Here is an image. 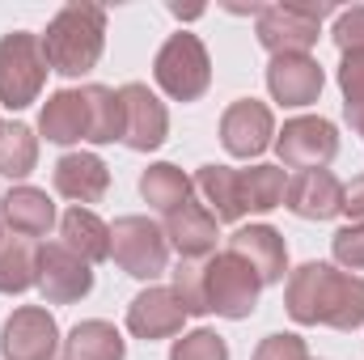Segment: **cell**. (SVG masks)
<instances>
[{
    "instance_id": "cell-3",
    "label": "cell",
    "mask_w": 364,
    "mask_h": 360,
    "mask_svg": "<svg viewBox=\"0 0 364 360\" xmlns=\"http://www.w3.org/2000/svg\"><path fill=\"white\" fill-rule=\"evenodd\" d=\"M106 47V9L97 4H64L47 34H43V55L60 77H85L97 68Z\"/></svg>"
},
{
    "instance_id": "cell-21",
    "label": "cell",
    "mask_w": 364,
    "mask_h": 360,
    "mask_svg": "<svg viewBox=\"0 0 364 360\" xmlns=\"http://www.w3.org/2000/svg\"><path fill=\"white\" fill-rule=\"evenodd\" d=\"M60 242L77 255V259H85V263H102V259H110V225L90 212V208H68L64 212V221H60Z\"/></svg>"
},
{
    "instance_id": "cell-5",
    "label": "cell",
    "mask_w": 364,
    "mask_h": 360,
    "mask_svg": "<svg viewBox=\"0 0 364 360\" xmlns=\"http://www.w3.org/2000/svg\"><path fill=\"white\" fill-rule=\"evenodd\" d=\"M47 55H43V38L30 30H13L0 38V102L9 110H21L30 102H38L43 81H47Z\"/></svg>"
},
{
    "instance_id": "cell-9",
    "label": "cell",
    "mask_w": 364,
    "mask_h": 360,
    "mask_svg": "<svg viewBox=\"0 0 364 360\" xmlns=\"http://www.w3.org/2000/svg\"><path fill=\"white\" fill-rule=\"evenodd\" d=\"M275 153L288 170H326L339 157V132L322 115H301L284 123V132L275 136Z\"/></svg>"
},
{
    "instance_id": "cell-8",
    "label": "cell",
    "mask_w": 364,
    "mask_h": 360,
    "mask_svg": "<svg viewBox=\"0 0 364 360\" xmlns=\"http://www.w3.org/2000/svg\"><path fill=\"white\" fill-rule=\"evenodd\" d=\"M110 259L136 280H157L170 263L166 229L149 216H119L110 225Z\"/></svg>"
},
{
    "instance_id": "cell-30",
    "label": "cell",
    "mask_w": 364,
    "mask_h": 360,
    "mask_svg": "<svg viewBox=\"0 0 364 360\" xmlns=\"http://www.w3.org/2000/svg\"><path fill=\"white\" fill-rule=\"evenodd\" d=\"M203 259H182L178 268H174V297H178L182 314H208L203 309Z\"/></svg>"
},
{
    "instance_id": "cell-17",
    "label": "cell",
    "mask_w": 364,
    "mask_h": 360,
    "mask_svg": "<svg viewBox=\"0 0 364 360\" xmlns=\"http://www.w3.org/2000/svg\"><path fill=\"white\" fill-rule=\"evenodd\" d=\"M182 305L178 297H174V288H144L132 305H127V331L136 335V339H170V335H178L182 331Z\"/></svg>"
},
{
    "instance_id": "cell-34",
    "label": "cell",
    "mask_w": 364,
    "mask_h": 360,
    "mask_svg": "<svg viewBox=\"0 0 364 360\" xmlns=\"http://www.w3.org/2000/svg\"><path fill=\"white\" fill-rule=\"evenodd\" d=\"M343 212L352 216V225H364V174L343 186Z\"/></svg>"
},
{
    "instance_id": "cell-20",
    "label": "cell",
    "mask_w": 364,
    "mask_h": 360,
    "mask_svg": "<svg viewBox=\"0 0 364 360\" xmlns=\"http://www.w3.org/2000/svg\"><path fill=\"white\" fill-rule=\"evenodd\" d=\"M0 221L13 229V238H43L55 225V203L47 199V191L38 186H13L0 199Z\"/></svg>"
},
{
    "instance_id": "cell-19",
    "label": "cell",
    "mask_w": 364,
    "mask_h": 360,
    "mask_svg": "<svg viewBox=\"0 0 364 360\" xmlns=\"http://www.w3.org/2000/svg\"><path fill=\"white\" fill-rule=\"evenodd\" d=\"M216 216L203 208V203H195V199H186L182 208L174 212H166V242L178 250L182 259H208L212 250H216Z\"/></svg>"
},
{
    "instance_id": "cell-29",
    "label": "cell",
    "mask_w": 364,
    "mask_h": 360,
    "mask_svg": "<svg viewBox=\"0 0 364 360\" xmlns=\"http://www.w3.org/2000/svg\"><path fill=\"white\" fill-rule=\"evenodd\" d=\"M170 360H229V344H225L216 331L203 327V331H191V335L174 339Z\"/></svg>"
},
{
    "instance_id": "cell-33",
    "label": "cell",
    "mask_w": 364,
    "mask_h": 360,
    "mask_svg": "<svg viewBox=\"0 0 364 360\" xmlns=\"http://www.w3.org/2000/svg\"><path fill=\"white\" fill-rule=\"evenodd\" d=\"M255 360H309V348L301 335H267L255 348Z\"/></svg>"
},
{
    "instance_id": "cell-16",
    "label": "cell",
    "mask_w": 364,
    "mask_h": 360,
    "mask_svg": "<svg viewBox=\"0 0 364 360\" xmlns=\"http://www.w3.org/2000/svg\"><path fill=\"white\" fill-rule=\"evenodd\" d=\"M229 250L242 263H250V271L263 284H279L284 271H288V246H284V238L275 233L272 225H242V229H233Z\"/></svg>"
},
{
    "instance_id": "cell-32",
    "label": "cell",
    "mask_w": 364,
    "mask_h": 360,
    "mask_svg": "<svg viewBox=\"0 0 364 360\" xmlns=\"http://www.w3.org/2000/svg\"><path fill=\"white\" fill-rule=\"evenodd\" d=\"M335 43H339L343 55H348V51H364V4L343 9V13L335 17Z\"/></svg>"
},
{
    "instance_id": "cell-35",
    "label": "cell",
    "mask_w": 364,
    "mask_h": 360,
    "mask_svg": "<svg viewBox=\"0 0 364 360\" xmlns=\"http://www.w3.org/2000/svg\"><path fill=\"white\" fill-rule=\"evenodd\" d=\"M0 225H4V221H0ZM0 238H4V233H0Z\"/></svg>"
},
{
    "instance_id": "cell-6",
    "label": "cell",
    "mask_w": 364,
    "mask_h": 360,
    "mask_svg": "<svg viewBox=\"0 0 364 360\" xmlns=\"http://www.w3.org/2000/svg\"><path fill=\"white\" fill-rule=\"evenodd\" d=\"M153 77L174 102L203 97L212 85V60H208V47L199 43V34H186V30L170 34L153 60Z\"/></svg>"
},
{
    "instance_id": "cell-28",
    "label": "cell",
    "mask_w": 364,
    "mask_h": 360,
    "mask_svg": "<svg viewBox=\"0 0 364 360\" xmlns=\"http://www.w3.org/2000/svg\"><path fill=\"white\" fill-rule=\"evenodd\" d=\"M339 90H343V115L352 132L364 140V51H348L339 64Z\"/></svg>"
},
{
    "instance_id": "cell-13",
    "label": "cell",
    "mask_w": 364,
    "mask_h": 360,
    "mask_svg": "<svg viewBox=\"0 0 364 360\" xmlns=\"http://www.w3.org/2000/svg\"><path fill=\"white\" fill-rule=\"evenodd\" d=\"M275 140V119L272 106L259 97H237L225 115H220V144L233 157H259Z\"/></svg>"
},
{
    "instance_id": "cell-12",
    "label": "cell",
    "mask_w": 364,
    "mask_h": 360,
    "mask_svg": "<svg viewBox=\"0 0 364 360\" xmlns=\"http://www.w3.org/2000/svg\"><path fill=\"white\" fill-rule=\"evenodd\" d=\"M119 102H123V144L136 149V153L161 149L166 136H170V115H166L161 97L149 85L132 81V85L119 90Z\"/></svg>"
},
{
    "instance_id": "cell-2",
    "label": "cell",
    "mask_w": 364,
    "mask_h": 360,
    "mask_svg": "<svg viewBox=\"0 0 364 360\" xmlns=\"http://www.w3.org/2000/svg\"><path fill=\"white\" fill-rule=\"evenodd\" d=\"M38 132L51 144H110L123 140V102L119 90L106 85H85V90H60L47 97L38 115Z\"/></svg>"
},
{
    "instance_id": "cell-15",
    "label": "cell",
    "mask_w": 364,
    "mask_h": 360,
    "mask_svg": "<svg viewBox=\"0 0 364 360\" xmlns=\"http://www.w3.org/2000/svg\"><path fill=\"white\" fill-rule=\"evenodd\" d=\"M322 85H326V77H322V64L314 55H272L267 90H272L275 102H284V106H309V102H318Z\"/></svg>"
},
{
    "instance_id": "cell-23",
    "label": "cell",
    "mask_w": 364,
    "mask_h": 360,
    "mask_svg": "<svg viewBox=\"0 0 364 360\" xmlns=\"http://www.w3.org/2000/svg\"><path fill=\"white\" fill-rule=\"evenodd\" d=\"M288 191V170L284 166H250L237 170V199H242V216L246 212H272L284 203Z\"/></svg>"
},
{
    "instance_id": "cell-24",
    "label": "cell",
    "mask_w": 364,
    "mask_h": 360,
    "mask_svg": "<svg viewBox=\"0 0 364 360\" xmlns=\"http://www.w3.org/2000/svg\"><path fill=\"white\" fill-rule=\"evenodd\" d=\"M191 191H195V182L186 179L178 166H170V162H157V166H149V170L140 174V195H144V203L157 208L161 216L174 212V208H182V203L191 199Z\"/></svg>"
},
{
    "instance_id": "cell-36",
    "label": "cell",
    "mask_w": 364,
    "mask_h": 360,
    "mask_svg": "<svg viewBox=\"0 0 364 360\" xmlns=\"http://www.w3.org/2000/svg\"><path fill=\"white\" fill-rule=\"evenodd\" d=\"M0 127H4V123H0Z\"/></svg>"
},
{
    "instance_id": "cell-1",
    "label": "cell",
    "mask_w": 364,
    "mask_h": 360,
    "mask_svg": "<svg viewBox=\"0 0 364 360\" xmlns=\"http://www.w3.org/2000/svg\"><path fill=\"white\" fill-rule=\"evenodd\" d=\"M288 318L301 327L356 331L364 322V280L331 263H301L284 288Z\"/></svg>"
},
{
    "instance_id": "cell-14",
    "label": "cell",
    "mask_w": 364,
    "mask_h": 360,
    "mask_svg": "<svg viewBox=\"0 0 364 360\" xmlns=\"http://www.w3.org/2000/svg\"><path fill=\"white\" fill-rule=\"evenodd\" d=\"M284 203L301 221H331L343 212V182L331 170H301L296 179H288Z\"/></svg>"
},
{
    "instance_id": "cell-25",
    "label": "cell",
    "mask_w": 364,
    "mask_h": 360,
    "mask_svg": "<svg viewBox=\"0 0 364 360\" xmlns=\"http://www.w3.org/2000/svg\"><path fill=\"white\" fill-rule=\"evenodd\" d=\"M195 191L208 199V212L216 221H242V199H237V170L229 166H199Z\"/></svg>"
},
{
    "instance_id": "cell-10",
    "label": "cell",
    "mask_w": 364,
    "mask_h": 360,
    "mask_svg": "<svg viewBox=\"0 0 364 360\" xmlns=\"http://www.w3.org/2000/svg\"><path fill=\"white\" fill-rule=\"evenodd\" d=\"M60 352V327L43 305H21L0 327V356L4 360H51Z\"/></svg>"
},
{
    "instance_id": "cell-18",
    "label": "cell",
    "mask_w": 364,
    "mask_h": 360,
    "mask_svg": "<svg viewBox=\"0 0 364 360\" xmlns=\"http://www.w3.org/2000/svg\"><path fill=\"white\" fill-rule=\"evenodd\" d=\"M51 182L64 199H73L77 208L97 203L106 191H110V170L97 153H64L51 170Z\"/></svg>"
},
{
    "instance_id": "cell-27",
    "label": "cell",
    "mask_w": 364,
    "mask_h": 360,
    "mask_svg": "<svg viewBox=\"0 0 364 360\" xmlns=\"http://www.w3.org/2000/svg\"><path fill=\"white\" fill-rule=\"evenodd\" d=\"M34 166H38V136L26 123H4L0 127V174L26 179Z\"/></svg>"
},
{
    "instance_id": "cell-22",
    "label": "cell",
    "mask_w": 364,
    "mask_h": 360,
    "mask_svg": "<svg viewBox=\"0 0 364 360\" xmlns=\"http://www.w3.org/2000/svg\"><path fill=\"white\" fill-rule=\"evenodd\" d=\"M123 352H127L123 335L102 318L77 322L64 339V360H123Z\"/></svg>"
},
{
    "instance_id": "cell-7",
    "label": "cell",
    "mask_w": 364,
    "mask_h": 360,
    "mask_svg": "<svg viewBox=\"0 0 364 360\" xmlns=\"http://www.w3.org/2000/svg\"><path fill=\"white\" fill-rule=\"evenodd\" d=\"M326 13L335 9L331 4H263L255 34L272 55H309Z\"/></svg>"
},
{
    "instance_id": "cell-11",
    "label": "cell",
    "mask_w": 364,
    "mask_h": 360,
    "mask_svg": "<svg viewBox=\"0 0 364 360\" xmlns=\"http://www.w3.org/2000/svg\"><path fill=\"white\" fill-rule=\"evenodd\" d=\"M34 284L47 297V305H73V301L90 297L93 268L85 259H77L64 242H43L38 246V275H34Z\"/></svg>"
},
{
    "instance_id": "cell-26",
    "label": "cell",
    "mask_w": 364,
    "mask_h": 360,
    "mask_svg": "<svg viewBox=\"0 0 364 360\" xmlns=\"http://www.w3.org/2000/svg\"><path fill=\"white\" fill-rule=\"evenodd\" d=\"M38 275V246L26 238H0V292L17 297Z\"/></svg>"
},
{
    "instance_id": "cell-31",
    "label": "cell",
    "mask_w": 364,
    "mask_h": 360,
    "mask_svg": "<svg viewBox=\"0 0 364 360\" xmlns=\"http://www.w3.org/2000/svg\"><path fill=\"white\" fill-rule=\"evenodd\" d=\"M331 250H335V263L339 268L364 271V225H343L331 238Z\"/></svg>"
},
{
    "instance_id": "cell-4",
    "label": "cell",
    "mask_w": 364,
    "mask_h": 360,
    "mask_svg": "<svg viewBox=\"0 0 364 360\" xmlns=\"http://www.w3.org/2000/svg\"><path fill=\"white\" fill-rule=\"evenodd\" d=\"M199 275H203V309L208 314H220V318H233V322L255 314L263 280L250 271V263H242L233 250L208 255Z\"/></svg>"
}]
</instances>
